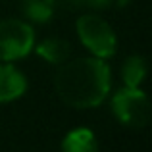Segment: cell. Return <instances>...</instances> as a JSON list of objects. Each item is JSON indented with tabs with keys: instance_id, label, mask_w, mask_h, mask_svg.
<instances>
[{
	"instance_id": "5b68a950",
	"label": "cell",
	"mask_w": 152,
	"mask_h": 152,
	"mask_svg": "<svg viewBox=\"0 0 152 152\" xmlns=\"http://www.w3.org/2000/svg\"><path fill=\"white\" fill-rule=\"evenodd\" d=\"M27 89V79L14 66H0V102H12Z\"/></svg>"
},
{
	"instance_id": "9c48e42d",
	"label": "cell",
	"mask_w": 152,
	"mask_h": 152,
	"mask_svg": "<svg viewBox=\"0 0 152 152\" xmlns=\"http://www.w3.org/2000/svg\"><path fill=\"white\" fill-rule=\"evenodd\" d=\"M146 73V62L141 56H129L123 64V83L125 87H139Z\"/></svg>"
},
{
	"instance_id": "3957f363",
	"label": "cell",
	"mask_w": 152,
	"mask_h": 152,
	"mask_svg": "<svg viewBox=\"0 0 152 152\" xmlns=\"http://www.w3.org/2000/svg\"><path fill=\"white\" fill-rule=\"evenodd\" d=\"M112 110L123 125L129 127H145L150 118L148 96L137 87H125L118 91L112 98Z\"/></svg>"
},
{
	"instance_id": "6da1fadb",
	"label": "cell",
	"mask_w": 152,
	"mask_h": 152,
	"mask_svg": "<svg viewBox=\"0 0 152 152\" xmlns=\"http://www.w3.org/2000/svg\"><path fill=\"white\" fill-rule=\"evenodd\" d=\"M56 91L71 108H96L110 91V67L102 58H77L56 75Z\"/></svg>"
},
{
	"instance_id": "30bf717a",
	"label": "cell",
	"mask_w": 152,
	"mask_h": 152,
	"mask_svg": "<svg viewBox=\"0 0 152 152\" xmlns=\"http://www.w3.org/2000/svg\"><path fill=\"white\" fill-rule=\"evenodd\" d=\"M81 4H85V6H91L94 8V10H102V8H108L112 4V0H79Z\"/></svg>"
},
{
	"instance_id": "52a82bcc",
	"label": "cell",
	"mask_w": 152,
	"mask_h": 152,
	"mask_svg": "<svg viewBox=\"0 0 152 152\" xmlns=\"http://www.w3.org/2000/svg\"><path fill=\"white\" fill-rule=\"evenodd\" d=\"M37 52L41 58H45L50 64H64L69 56V45L64 39H45L37 46Z\"/></svg>"
},
{
	"instance_id": "277c9868",
	"label": "cell",
	"mask_w": 152,
	"mask_h": 152,
	"mask_svg": "<svg viewBox=\"0 0 152 152\" xmlns=\"http://www.w3.org/2000/svg\"><path fill=\"white\" fill-rule=\"evenodd\" d=\"M35 33L25 21L4 19L0 21V60H19L33 48Z\"/></svg>"
},
{
	"instance_id": "ba28073f",
	"label": "cell",
	"mask_w": 152,
	"mask_h": 152,
	"mask_svg": "<svg viewBox=\"0 0 152 152\" xmlns=\"http://www.w3.org/2000/svg\"><path fill=\"white\" fill-rule=\"evenodd\" d=\"M21 10L31 21L45 23L54 14V0H21Z\"/></svg>"
},
{
	"instance_id": "7a4b0ae2",
	"label": "cell",
	"mask_w": 152,
	"mask_h": 152,
	"mask_svg": "<svg viewBox=\"0 0 152 152\" xmlns=\"http://www.w3.org/2000/svg\"><path fill=\"white\" fill-rule=\"evenodd\" d=\"M77 35L81 42L96 58H112L115 54V35L110 23L100 15L85 14L77 19Z\"/></svg>"
},
{
	"instance_id": "8fae6325",
	"label": "cell",
	"mask_w": 152,
	"mask_h": 152,
	"mask_svg": "<svg viewBox=\"0 0 152 152\" xmlns=\"http://www.w3.org/2000/svg\"><path fill=\"white\" fill-rule=\"evenodd\" d=\"M115 2H118V6H125V4L129 2V0H115Z\"/></svg>"
},
{
	"instance_id": "8992f818",
	"label": "cell",
	"mask_w": 152,
	"mask_h": 152,
	"mask_svg": "<svg viewBox=\"0 0 152 152\" xmlns=\"http://www.w3.org/2000/svg\"><path fill=\"white\" fill-rule=\"evenodd\" d=\"M62 152H98L94 133L87 127H77L69 131L62 141Z\"/></svg>"
}]
</instances>
